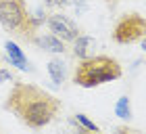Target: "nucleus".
I'll return each instance as SVG.
<instances>
[{
    "instance_id": "f257e3e1",
    "label": "nucleus",
    "mask_w": 146,
    "mask_h": 134,
    "mask_svg": "<svg viewBox=\"0 0 146 134\" xmlns=\"http://www.w3.org/2000/svg\"><path fill=\"white\" fill-rule=\"evenodd\" d=\"M4 109L15 113L21 122L31 130H40L48 126L61 111V100L50 92L34 84L17 82L6 96Z\"/></svg>"
},
{
    "instance_id": "a211bd4d",
    "label": "nucleus",
    "mask_w": 146,
    "mask_h": 134,
    "mask_svg": "<svg viewBox=\"0 0 146 134\" xmlns=\"http://www.w3.org/2000/svg\"><path fill=\"white\" fill-rule=\"evenodd\" d=\"M0 134H2V132H0Z\"/></svg>"
},
{
    "instance_id": "dca6fc26",
    "label": "nucleus",
    "mask_w": 146,
    "mask_h": 134,
    "mask_svg": "<svg viewBox=\"0 0 146 134\" xmlns=\"http://www.w3.org/2000/svg\"><path fill=\"white\" fill-rule=\"evenodd\" d=\"M77 132H79V134H100V132H90V130L82 128V126H79V128H77Z\"/></svg>"
},
{
    "instance_id": "f03ea898",
    "label": "nucleus",
    "mask_w": 146,
    "mask_h": 134,
    "mask_svg": "<svg viewBox=\"0 0 146 134\" xmlns=\"http://www.w3.org/2000/svg\"><path fill=\"white\" fill-rule=\"evenodd\" d=\"M123 76V67L117 59L107 55H94L90 59L79 61V65L73 69V82L82 88H94V86L115 82Z\"/></svg>"
},
{
    "instance_id": "0eeeda50",
    "label": "nucleus",
    "mask_w": 146,
    "mask_h": 134,
    "mask_svg": "<svg viewBox=\"0 0 146 134\" xmlns=\"http://www.w3.org/2000/svg\"><path fill=\"white\" fill-rule=\"evenodd\" d=\"M31 44H36L38 48H42V50H48V52H65V42L63 40H58L56 36H52V34H40V36L34 38V42Z\"/></svg>"
},
{
    "instance_id": "7ed1b4c3",
    "label": "nucleus",
    "mask_w": 146,
    "mask_h": 134,
    "mask_svg": "<svg viewBox=\"0 0 146 134\" xmlns=\"http://www.w3.org/2000/svg\"><path fill=\"white\" fill-rule=\"evenodd\" d=\"M0 25L29 44L38 36V25L25 6V0H0Z\"/></svg>"
},
{
    "instance_id": "9b49d317",
    "label": "nucleus",
    "mask_w": 146,
    "mask_h": 134,
    "mask_svg": "<svg viewBox=\"0 0 146 134\" xmlns=\"http://www.w3.org/2000/svg\"><path fill=\"white\" fill-rule=\"evenodd\" d=\"M73 122H75L77 126H82V128H86V130H90V132H100V128H98V126L92 122L88 115H84V113H77Z\"/></svg>"
},
{
    "instance_id": "1a4fd4ad",
    "label": "nucleus",
    "mask_w": 146,
    "mask_h": 134,
    "mask_svg": "<svg viewBox=\"0 0 146 134\" xmlns=\"http://www.w3.org/2000/svg\"><path fill=\"white\" fill-rule=\"evenodd\" d=\"M48 73H50L52 82H54L56 86H61L65 82V63L61 61V59H52V61L48 63Z\"/></svg>"
},
{
    "instance_id": "ddd939ff",
    "label": "nucleus",
    "mask_w": 146,
    "mask_h": 134,
    "mask_svg": "<svg viewBox=\"0 0 146 134\" xmlns=\"http://www.w3.org/2000/svg\"><path fill=\"white\" fill-rule=\"evenodd\" d=\"M79 2H84V0H61V6H67V4H75V9H77V4Z\"/></svg>"
},
{
    "instance_id": "2eb2a0df",
    "label": "nucleus",
    "mask_w": 146,
    "mask_h": 134,
    "mask_svg": "<svg viewBox=\"0 0 146 134\" xmlns=\"http://www.w3.org/2000/svg\"><path fill=\"white\" fill-rule=\"evenodd\" d=\"M46 6H61V0H44Z\"/></svg>"
},
{
    "instance_id": "20e7f679",
    "label": "nucleus",
    "mask_w": 146,
    "mask_h": 134,
    "mask_svg": "<svg viewBox=\"0 0 146 134\" xmlns=\"http://www.w3.org/2000/svg\"><path fill=\"white\" fill-rule=\"evenodd\" d=\"M146 36V19L138 13H125L113 27V40L117 44H134Z\"/></svg>"
},
{
    "instance_id": "6ab92c4d",
    "label": "nucleus",
    "mask_w": 146,
    "mask_h": 134,
    "mask_svg": "<svg viewBox=\"0 0 146 134\" xmlns=\"http://www.w3.org/2000/svg\"><path fill=\"white\" fill-rule=\"evenodd\" d=\"M109 2H111V0H109Z\"/></svg>"
},
{
    "instance_id": "9d476101",
    "label": "nucleus",
    "mask_w": 146,
    "mask_h": 134,
    "mask_svg": "<svg viewBox=\"0 0 146 134\" xmlns=\"http://www.w3.org/2000/svg\"><path fill=\"white\" fill-rule=\"evenodd\" d=\"M115 113H117L121 119H125V122H129V119H131V105H129V98H127V96H121V98L117 100Z\"/></svg>"
},
{
    "instance_id": "4468645a",
    "label": "nucleus",
    "mask_w": 146,
    "mask_h": 134,
    "mask_svg": "<svg viewBox=\"0 0 146 134\" xmlns=\"http://www.w3.org/2000/svg\"><path fill=\"white\" fill-rule=\"evenodd\" d=\"M11 71H4V69H0V82H4V80H11Z\"/></svg>"
},
{
    "instance_id": "f3484780",
    "label": "nucleus",
    "mask_w": 146,
    "mask_h": 134,
    "mask_svg": "<svg viewBox=\"0 0 146 134\" xmlns=\"http://www.w3.org/2000/svg\"><path fill=\"white\" fill-rule=\"evenodd\" d=\"M140 42H142V50H144V52H146V36H144V38H142V40H140Z\"/></svg>"
},
{
    "instance_id": "6e6552de",
    "label": "nucleus",
    "mask_w": 146,
    "mask_h": 134,
    "mask_svg": "<svg viewBox=\"0 0 146 134\" xmlns=\"http://www.w3.org/2000/svg\"><path fill=\"white\" fill-rule=\"evenodd\" d=\"M96 48V42H94V38H90V36H79L75 42H73V55H75L77 59H90V57H94L92 52H94Z\"/></svg>"
},
{
    "instance_id": "423d86ee",
    "label": "nucleus",
    "mask_w": 146,
    "mask_h": 134,
    "mask_svg": "<svg viewBox=\"0 0 146 134\" xmlns=\"http://www.w3.org/2000/svg\"><path fill=\"white\" fill-rule=\"evenodd\" d=\"M4 50H6V61H9L13 67H19V69H23V71H25V69H31L27 57L23 55V50L19 48L15 42L6 40V42H4Z\"/></svg>"
},
{
    "instance_id": "f8f14e48",
    "label": "nucleus",
    "mask_w": 146,
    "mask_h": 134,
    "mask_svg": "<svg viewBox=\"0 0 146 134\" xmlns=\"http://www.w3.org/2000/svg\"><path fill=\"white\" fill-rule=\"evenodd\" d=\"M115 134H140V132L134 128H127V126H119V128H115Z\"/></svg>"
},
{
    "instance_id": "39448f33",
    "label": "nucleus",
    "mask_w": 146,
    "mask_h": 134,
    "mask_svg": "<svg viewBox=\"0 0 146 134\" xmlns=\"http://www.w3.org/2000/svg\"><path fill=\"white\" fill-rule=\"evenodd\" d=\"M46 23H48L52 36H56L58 40H63L65 44H67V42H75V40L82 36V31H79L77 25L73 23L69 17L61 15V13H52V15H48Z\"/></svg>"
}]
</instances>
